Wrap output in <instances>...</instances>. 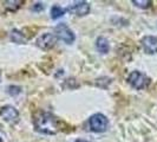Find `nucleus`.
Instances as JSON below:
<instances>
[{
  "instance_id": "f257e3e1",
  "label": "nucleus",
  "mask_w": 157,
  "mask_h": 142,
  "mask_svg": "<svg viewBox=\"0 0 157 142\" xmlns=\"http://www.w3.org/2000/svg\"><path fill=\"white\" fill-rule=\"evenodd\" d=\"M34 127L41 134L55 135L58 132L57 118L50 112H39L34 118Z\"/></svg>"
},
{
  "instance_id": "f03ea898",
  "label": "nucleus",
  "mask_w": 157,
  "mask_h": 142,
  "mask_svg": "<svg viewBox=\"0 0 157 142\" xmlns=\"http://www.w3.org/2000/svg\"><path fill=\"white\" fill-rule=\"evenodd\" d=\"M89 126L90 129L94 133H103L108 129L109 120L103 114H94L89 120Z\"/></svg>"
},
{
  "instance_id": "7ed1b4c3",
  "label": "nucleus",
  "mask_w": 157,
  "mask_h": 142,
  "mask_svg": "<svg viewBox=\"0 0 157 142\" xmlns=\"http://www.w3.org/2000/svg\"><path fill=\"white\" fill-rule=\"evenodd\" d=\"M55 36L60 40H63L66 44H72L75 41V33L69 29L66 24H59L57 25L55 29Z\"/></svg>"
},
{
  "instance_id": "20e7f679",
  "label": "nucleus",
  "mask_w": 157,
  "mask_h": 142,
  "mask_svg": "<svg viewBox=\"0 0 157 142\" xmlns=\"http://www.w3.org/2000/svg\"><path fill=\"white\" fill-rule=\"evenodd\" d=\"M128 81L131 84V87H134L135 89H138V90L145 88L149 84V78L144 73L140 72V71H132L130 73Z\"/></svg>"
},
{
  "instance_id": "39448f33",
  "label": "nucleus",
  "mask_w": 157,
  "mask_h": 142,
  "mask_svg": "<svg viewBox=\"0 0 157 142\" xmlns=\"http://www.w3.org/2000/svg\"><path fill=\"white\" fill-rule=\"evenodd\" d=\"M0 116L8 123H14L19 118V112L12 105H5L0 110Z\"/></svg>"
},
{
  "instance_id": "423d86ee",
  "label": "nucleus",
  "mask_w": 157,
  "mask_h": 142,
  "mask_svg": "<svg viewBox=\"0 0 157 142\" xmlns=\"http://www.w3.org/2000/svg\"><path fill=\"white\" fill-rule=\"evenodd\" d=\"M66 11H69L76 16H86L90 12V5L86 1H76L71 6H69Z\"/></svg>"
},
{
  "instance_id": "0eeeda50",
  "label": "nucleus",
  "mask_w": 157,
  "mask_h": 142,
  "mask_svg": "<svg viewBox=\"0 0 157 142\" xmlns=\"http://www.w3.org/2000/svg\"><path fill=\"white\" fill-rule=\"evenodd\" d=\"M57 37L52 33H44L37 39V45L40 47L41 50H48L56 44Z\"/></svg>"
},
{
  "instance_id": "6e6552de",
  "label": "nucleus",
  "mask_w": 157,
  "mask_h": 142,
  "mask_svg": "<svg viewBox=\"0 0 157 142\" xmlns=\"http://www.w3.org/2000/svg\"><path fill=\"white\" fill-rule=\"evenodd\" d=\"M142 45L145 52L148 53H156L157 52V38L154 36H145L142 39Z\"/></svg>"
},
{
  "instance_id": "1a4fd4ad",
  "label": "nucleus",
  "mask_w": 157,
  "mask_h": 142,
  "mask_svg": "<svg viewBox=\"0 0 157 142\" xmlns=\"http://www.w3.org/2000/svg\"><path fill=\"white\" fill-rule=\"evenodd\" d=\"M96 47L101 53H106V52H109L110 45H109V41L105 37H99L97 39V43H96Z\"/></svg>"
},
{
  "instance_id": "9d476101",
  "label": "nucleus",
  "mask_w": 157,
  "mask_h": 142,
  "mask_svg": "<svg viewBox=\"0 0 157 142\" xmlns=\"http://www.w3.org/2000/svg\"><path fill=\"white\" fill-rule=\"evenodd\" d=\"M65 12H66V10H64V8H62L58 5H55L53 7L51 8V18L52 19H58V18L63 17L65 14Z\"/></svg>"
},
{
  "instance_id": "9b49d317",
  "label": "nucleus",
  "mask_w": 157,
  "mask_h": 142,
  "mask_svg": "<svg viewBox=\"0 0 157 142\" xmlns=\"http://www.w3.org/2000/svg\"><path fill=\"white\" fill-rule=\"evenodd\" d=\"M11 39L13 40V41H16L18 44H23L26 41V38L23 36V33L19 31H17V30H13V31L11 32Z\"/></svg>"
},
{
  "instance_id": "f8f14e48",
  "label": "nucleus",
  "mask_w": 157,
  "mask_h": 142,
  "mask_svg": "<svg viewBox=\"0 0 157 142\" xmlns=\"http://www.w3.org/2000/svg\"><path fill=\"white\" fill-rule=\"evenodd\" d=\"M21 4H23V1H20V0H7V1H5V7L10 11H16L20 7Z\"/></svg>"
},
{
  "instance_id": "ddd939ff",
  "label": "nucleus",
  "mask_w": 157,
  "mask_h": 142,
  "mask_svg": "<svg viewBox=\"0 0 157 142\" xmlns=\"http://www.w3.org/2000/svg\"><path fill=\"white\" fill-rule=\"evenodd\" d=\"M132 2L136 6H138V7L141 8H148L150 6V4H151L150 0H144V1H142V0H134Z\"/></svg>"
},
{
  "instance_id": "4468645a",
  "label": "nucleus",
  "mask_w": 157,
  "mask_h": 142,
  "mask_svg": "<svg viewBox=\"0 0 157 142\" xmlns=\"http://www.w3.org/2000/svg\"><path fill=\"white\" fill-rule=\"evenodd\" d=\"M43 8H44V5H43L41 2H37V4L32 7V10H33V11H40V10H43Z\"/></svg>"
},
{
  "instance_id": "2eb2a0df",
  "label": "nucleus",
  "mask_w": 157,
  "mask_h": 142,
  "mask_svg": "<svg viewBox=\"0 0 157 142\" xmlns=\"http://www.w3.org/2000/svg\"><path fill=\"white\" fill-rule=\"evenodd\" d=\"M76 142H87V141H85V140H77Z\"/></svg>"
},
{
  "instance_id": "dca6fc26",
  "label": "nucleus",
  "mask_w": 157,
  "mask_h": 142,
  "mask_svg": "<svg viewBox=\"0 0 157 142\" xmlns=\"http://www.w3.org/2000/svg\"><path fill=\"white\" fill-rule=\"evenodd\" d=\"M0 142H2V140H1V137H0Z\"/></svg>"
}]
</instances>
